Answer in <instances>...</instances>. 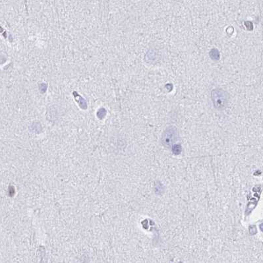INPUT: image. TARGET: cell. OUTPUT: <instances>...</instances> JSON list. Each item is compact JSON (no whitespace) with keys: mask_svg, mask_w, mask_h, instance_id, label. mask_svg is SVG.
<instances>
[{"mask_svg":"<svg viewBox=\"0 0 263 263\" xmlns=\"http://www.w3.org/2000/svg\"><path fill=\"white\" fill-rule=\"evenodd\" d=\"M211 97L214 107L219 110H224L228 106L229 95L221 88H215L211 92Z\"/></svg>","mask_w":263,"mask_h":263,"instance_id":"cell-1","label":"cell"},{"mask_svg":"<svg viewBox=\"0 0 263 263\" xmlns=\"http://www.w3.org/2000/svg\"><path fill=\"white\" fill-rule=\"evenodd\" d=\"M177 140V130L175 127H169L162 134V144L166 148H170Z\"/></svg>","mask_w":263,"mask_h":263,"instance_id":"cell-2","label":"cell"},{"mask_svg":"<svg viewBox=\"0 0 263 263\" xmlns=\"http://www.w3.org/2000/svg\"><path fill=\"white\" fill-rule=\"evenodd\" d=\"M171 151L173 154L178 155L181 153L182 147L180 144H174L171 147Z\"/></svg>","mask_w":263,"mask_h":263,"instance_id":"cell-3","label":"cell"}]
</instances>
